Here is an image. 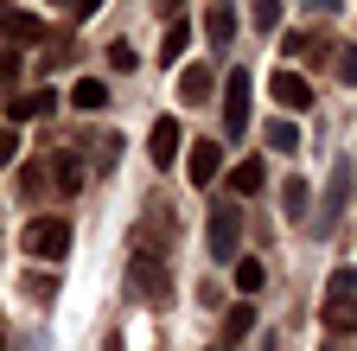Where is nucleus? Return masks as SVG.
I'll return each mask as SVG.
<instances>
[{
	"mask_svg": "<svg viewBox=\"0 0 357 351\" xmlns=\"http://www.w3.org/2000/svg\"><path fill=\"white\" fill-rule=\"evenodd\" d=\"M58 7H64L70 20H89V13H96V7H102V0H58Z\"/></svg>",
	"mask_w": 357,
	"mask_h": 351,
	"instance_id": "obj_26",
	"label": "nucleus"
},
{
	"mask_svg": "<svg viewBox=\"0 0 357 351\" xmlns=\"http://www.w3.org/2000/svg\"><path fill=\"white\" fill-rule=\"evenodd\" d=\"M326 294H357V269H338V275H332V287H326Z\"/></svg>",
	"mask_w": 357,
	"mask_h": 351,
	"instance_id": "obj_27",
	"label": "nucleus"
},
{
	"mask_svg": "<svg viewBox=\"0 0 357 351\" xmlns=\"http://www.w3.org/2000/svg\"><path fill=\"white\" fill-rule=\"evenodd\" d=\"M281 204H287V217H300L306 211V179H287L281 186Z\"/></svg>",
	"mask_w": 357,
	"mask_h": 351,
	"instance_id": "obj_21",
	"label": "nucleus"
},
{
	"mask_svg": "<svg viewBox=\"0 0 357 351\" xmlns=\"http://www.w3.org/2000/svg\"><path fill=\"white\" fill-rule=\"evenodd\" d=\"M128 281L141 287V294H166V287H172V275H166V255H160L153 243H134V255H128Z\"/></svg>",
	"mask_w": 357,
	"mask_h": 351,
	"instance_id": "obj_2",
	"label": "nucleus"
},
{
	"mask_svg": "<svg viewBox=\"0 0 357 351\" xmlns=\"http://www.w3.org/2000/svg\"><path fill=\"white\" fill-rule=\"evenodd\" d=\"M52 179H58V192H77V186H83V166H77L70 154H52Z\"/></svg>",
	"mask_w": 357,
	"mask_h": 351,
	"instance_id": "obj_17",
	"label": "nucleus"
},
{
	"mask_svg": "<svg viewBox=\"0 0 357 351\" xmlns=\"http://www.w3.org/2000/svg\"><path fill=\"white\" fill-rule=\"evenodd\" d=\"M204 243H211V255H217V262H230V255H236V243H243V211H236V204H217V211H211Z\"/></svg>",
	"mask_w": 357,
	"mask_h": 351,
	"instance_id": "obj_3",
	"label": "nucleus"
},
{
	"mask_svg": "<svg viewBox=\"0 0 357 351\" xmlns=\"http://www.w3.org/2000/svg\"><path fill=\"white\" fill-rule=\"evenodd\" d=\"M275 103H281V109H306V103H312V83H306L300 70H275Z\"/></svg>",
	"mask_w": 357,
	"mask_h": 351,
	"instance_id": "obj_9",
	"label": "nucleus"
},
{
	"mask_svg": "<svg viewBox=\"0 0 357 351\" xmlns=\"http://www.w3.org/2000/svg\"><path fill=\"white\" fill-rule=\"evenodd\" d=\"M0 20H7V7H0Z\"/></svg>",
	"mask_w": 357,
	"mask_h": 351,
	"instance_id": "obj_31",
	"label": "nucleus"
},
{
	"mask_svg": "<svg viewBox=\"0 0 357 351\" xmlns=\"http://www.w3.org/2000/svg\"><path fill=\"white\" fill-rule=\"evenodd\" d=\"M261 281H268L261 262H236V287H243V294H261Z\"/></svg>",
	"mask_w": 357,
	"mask_h": 351,
	"instance_id": "obj_20",
	"label": "nucleus"
},
{
	"mask_svg": "<svg viewBox=\"0 0 357 351\" xmlns=\"http://www.w3.org/2000/svg\"><path fill=\"white\" fill-rule=\"evenodd\" d=\"M185 45H192V26H185V20H172V26H166V38H160V58H166V64L178 70V58H185Z\"/></svg>",
	"mask_w": 357,
	"mask_h": 351,
	"instance_id": "obj_14",
	"label": "nucleus"
},
{
	"mask_svg": "<svg viewBox=\"0 0 357 351\" xmlns=\"http://www.w3.org/2000/svg\"><path fill=\"white\" fill-rule=\"evenodd\" d=\"M217 172H223V141H192L185 147V179L192 186H211Z\"/></svg>",
	"mask_w": 357,
	"mask_h": 351,
	"instance_id": "obj_4",
	"label": "nucleus"
},
{
	"mask_svg": "<svg viewBox=\"0 0 357 351\" xmlns=\"http://www.w3.org/2000/svg\"><path fill=\"white\" fill-rule=\"evenodd\" d=\"M281 52H287V58H300V52H312V32H287V38H281Z\"/></svg>",
	"mask_w": 357,
	"mask_h": 351,
	"instance_id": "obj_25",
	"label": "nucleus"
},
{
	"mask_svg": "<svg viewBox=\"0 0 357 351\" xmlns=\"http://www.w3.org/2000/svg\"><path fill=\"white\" fill-rule=\"evenodd\" d=\"M255 351H275V338H261V345H255Z\"/></svg>",
	"mask_w": 357,
	"mask_h": 351,
	"instance_id": "obj_30",
	"label": "nucleus"
},
{
	"mask_svg": "<svg viewBox=\"0 0 357 351\" xmlns=\"http://www.w3.org/2000/svg\"><path fill=\"white\" fill-rule=\"evenodd\" d=\"M204 38H211L217 52H230V38H236V13H230V7H211V13H204Z\"/></svg>",
	"mask_w": 357,
	"mask_h": 351,
	"instance_id": "obj_11",
	"label": "nucleus"
},
{
	"mask_svg": "<svg viewBox=\"0 0 357 351\" xmlns=\"http://www.w3.org/2000/svg\"><path fill=\"white\" fill-rule=\"evenodd\" d=\"M255 26H261V32L281 26V0H255Z\"/></svg>",
	"mask_w": 357,
	"mask_h": 351,
	"instance_id": "obj_24",
	"label": "nucleus"
},
{
	"mask_svg": "<svg viewBox=\"0 0 357 351\" xmlns=\"http://www.w3.org/2000/svg\"><path fill=\"white\" fill-rule=\"evenodd\" d=\"M306 7H319V13H326V7H338V0H306Z\"/></svg>",
	"mask_w": 357,
	"mask_h": 351,
	"instance_id": "obj_29",
	"label": "nucleus"
},
{
	"mask_svg": "<svg viewBox=\"0 0 357 351\" xmlns=\"http://www.w3.org/2000/svg\"><path fill=\"white\" fill-rule=\"evenodd\" d=\"M230 186H236V198H255V192L268 186V166H261V160H236V172H230Z\"/></svg>",
	"mask_w": 357,
	"mask_h": 351,
	"instance_id": "obj_12",
	"label": "nucleus"
},
{
	"mask_svg": "<svg viewBox=\"0 0 357 351\" xmlns=\"http://www.w3.org/2000/svg\"><path fill=\"white\" fill-rule=\"evenodd\" d=\"M223 121H230V141L249 128V70H230V83H223Z\"/></svg>",
	"mask_w": 357,
	"mask_h": 351,
	"instance_id": "obj_5",
	"label": "nucleus"
},
{
	"mask_svg": "<svg viewBox=\"0 0 357 351\" xmlns=\"http://www.w3.org/2000/svg\"><path fill=\"white\" fill-rule=\"evenodd\" d=\"M102 103H109V90H102L96 77H83L77 90H70V109H102Z\"/></svg>",
	"mask_w": 357,
	"mask_h": 351,
	"instance_id": "obj_18",
	"label": "nucleus"
},
{
	"mask_svg": "<svg viewBox=\"0 0 357 351\" xmlns=\"http://www.w3.org/2000/svg\"><path fill=\"white\" fill-rule=\"evenodd\" d=\"M0 32H7L13 45H38V38H45V26H38L32 13H7V20H0Z\"/></svg>",
	"mask_w": 357,
	"mask_h": 351,
	"instance_id": "obj_13",
	"label": "nucleus"
},
{
	"mask_svg": "<svg viewBox=\"0 0 357 351\" xmlns=\"http://www.w3.org/2000/svg\"><path fill=\"white\" fill-rule=\"evenodd\" d=\"M20 249H26L32 262H58V255L70 249V224H64V217H38V224H26Z\"/></svg>",
	"mask_w": 357,
	"mask_h": 351,
	"instance_id": "obj_1",
	"label": "nucleus"
},
{
	"mask_svg": "<svg viewBox=\"0 0 357 351\" xmlns=\"http://www.w3.org/2000/svg\"><path fill=\"white\" fill-rule=\"evenodd\" d=\"M147 154H153V166H178V121H172V115H166V121H153Z\"/></svg>",
	"mask_w": 357,
	"mask_h": 351,
	"instance_id": "obj_8",
	"label": "nucleus"
},
{
	"mask_svg": "<svg viewBox=\"0 0 357 351\" xmlns=\"http://www.w3.org/2000/svg\"><path fill=\"white\" fill-rule=\"evenodd\" d=\"M13 77H20V58H13V52H0V90H7Z\"/></svg>",
	"mask_w": 357,
	"mask_h": 351,
	"instance_id": "obj_28",
	"label": "nucleus"
},
{
	"mask_svg": "<svg viewBox=\"0 0 357 351\" xmlns=\"http://www.w3.org/2000/svg\"><path fill=\"white\" fill-rule=\"evenodd\" d=\"M52 109H58V96H52V90H26V96H13V103H7V128H26V121H45Z\"/></svg>",
	"mask_w": 357,
	"mask_h": 351,
	"instance_id": "obj_6",
	"label": "nucleus"
},
{
	"mask_svg": "<svg viewBox=\"0 0 357 351\" xmlns=\"http://www.w3.org/2000/svg\"><path fill=\"white\" fill-rule=\"evenodd\" d=\"M261 141H268V147H275V154H294V147H300V128L275 115V121H268V128H261Z\"/></svg>",
	"mask_w": 357,
	"mask_h": 351,
	"instance_id": "obj_16",
	"label": "nucleus"
},
{
	"mask_svg": "<svg viewBox=\"0 0 357 351\" xmlns=\"http://www.w3.org/2000/svg\"><path fill=\"white\" fill-rule=\"evenodd\" d=\"M326 64L338 70V83H357V45H338V52H332Z\"/></svg>",
	"mask_w": 357,
	"mask_h": 351,
	"instance_id": "obj_19",
	"label": "nucleus"
},
{
	"mask_svg": "<svg viewBox=\"0 0 357 351\" xmlns=\"http://www.w3.org/2000/svg\"><path fill=\"white\" fill-rule=\"evenodd\" d=\"M319 320H326V332H357V294H326Z\"/></svg>",
	"mask_w": 357,
	"mask_h": 351,
	"instance_id": "obj_7",
	"label": "nucleus"
},
{
	"mask_svg": "<svg viewBox=\"0 0 357 351\" xmlns=\"http://www.w3.org/2000/svg\"><path fill=\"white\" fill-rule=\"evenodd\" d=\"M211 90H217V77L204 64H185V70H178V96H185V103H211Z\"/></svg>",
	"mask_w": 357,
	"mask_h": 351,
	"instance_id": "obj_10",
	"label": "nucleus"
},
{
	"mask_svg": "<svg viewBox=\"0 0 357 351\" xmlns=\"http://www.w3.org/2000/svg\"><path fill=\"white\" fill-rule=\"evenodd\" d=\"M109 64H115V70H134L141 58H134V45H128V38H115V45H109Z\"/></svg>",
	"mask_w": 357,
	"mask_h": 351,
	"instance_id": "obj_23",
	"label": "nucleus"
},
{
	"mask_svg": "<svg viewBox=\"0 0 357 351\" xmlns=\"http://www.w3.org/2000/svg\"><path fill=\"white\" fill-rule=\"evenodd\" d=\"M249 332H255V306H249V300H236L230 313H223V338L236 345V338H249Z\"/></svg>",
	"mask_w": 357,
	"mask_h": 351,
	"instance_id": "obj_15",
	"label": "nucleus"
},
{
	"mask_svg": "<svg viewBox=\"0 0 357 351\" xmlns=\"http://www.w3.org/2000/svg\"><path fill=\"white\" fill-rule=\"evenodd\" d=\"M13 160H20V128L0 121V166H13Z\"/></svg>",
	"mask_w": 357,
	"mask_h": 351,
	"instance_id": "obj_22",
	"label": "nucleus"
}]
</instances>
